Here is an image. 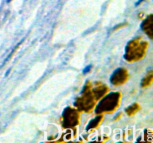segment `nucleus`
Instances as JSON below:
<instances>
[{"mask_svg":"<svg viewBox=\"0 0 153 143\" xmlns=\"http://www.w3.org/2000/svg\"><path fill=\"white\" fill-rule=\"evenodd\" d=\"M146 43H140L135 40L128 43L124 57L127 60H137L142 57L146 49Z\"/></svg>","mask_w":153,"mask_h":143,"instance_id":"obj_1","label":"nucleus"},{"mask_svg":"<svg viewBox=\"0 0 153 143\" xmlns=\"http://www.w3.org/2000/svg\"><path fill=\"white\" fill-rule=\"evenodd\" d=\"M120 99V94L117 92H112L103 98L96 108L97 113H101L102 112L112 111L117 106Z\"/></svg>","mask_w":153,"mask_h":143,"instance_id":"obj_2","label":"nucleus"},{"mask_svg":"<svg viewBox=\"0 0 153 143\" xmlns=\"http://www.w3.org/2000/svg\"><path fill=\"white\" fill-rule=\"evenodd\" d=\"M64 119L65 126H75L78 123L79 116L77 113L72 109H66L64 113Z\"/></svg>","mask_w":153,"mask_h":143,"instance_id":"obj_3","label":"nucleus"},{"mask_svg":"<svg viewBox=\"0 0 153 143\" xmlns=\"http://www.w3.org/2000/svg\"><path fill=\"white\" fill-rule=\"evenodd\" d=\"M128 74L127 72L123 69H118L114 72L113 74L111 76V82L114 85L122 84L126 80Z\"/></svg>","mask_w":153,"mask_h":143,"instance_id":"obj_4","label":"nucleus"},{"mask_svg":"<svg viewBox=\"0 0 153 143\" xmlns=\"http://www.w3.org/2000/svg\"><path fill=\"white\" fill-rule=\"evenodd\" d=\"M78 104H79V108L82 109V110H88V109L92 108L94 102H93L92 97L90 95L89 92H88L80 99L78 100Z\"/></svg>","mask_w":153,"mask_h":143,"instance_id":"obj_5","label":"nucleus"},{"mask_svg":"<svg viewBox=\"0 0 153 143\" xmlns=\"http://www.w3.org/2000/svg\"><path fill=\"white\" fill-rule=\"evenodd\" d=\"M141 28L150 38H152V16L150 15L141 24Z\"/></svg>","mask_w":153,"mask_h":143,"instance_id":"obj_6","label":"nucleus"},{"mask_svg":"<svg viewBox=\"0 0 153 143\" xmlns=\"http://www.w3.org/2000/svg\"><path fill=\"white\" fill-rule=\"evenodd\" d=\"M152 72H150L149 74H147V76H146V77H144V79H143V81H142L141 86H146V85H149V83L152 82Z\"/></svg>","mask_w":153,"mask_h":143,"instance_id":"obj_7","label":"nucleus"},{"mask_svg":"<svg viewBox=\"0 0 153 143\" xmlns=\"http://www.w3.org/2000/svg\"><path fill=\"white\" fill-rule=\"evenodd\" d=\"M100 119H101V117H97L96 119L91 120V122H89V124H88V127H87V130H89L91 129V128H94V127L97 126L99 124V122H100Z\"/></svg>","mask_w":153,"mask_h":143,"instance_id":"obj_8","label":"nucleus"},{"mask_svg":"<svg viewBox=\"0 0 153 143\" xmlns=\"http://www.w3.org/2000/svg\"><path fill=\"white\" fill-rule=\"evenodd\" d=\"M137 110H138V106H137V104H133V105L128 107V108H127L126 110V113H128V115H131L133 114V113H135Z\"/></svg>","mask_w":153,"mask_h":143,"instance_id":"obj_9","label":"nucleus"},{"mask_svg":"<svg viewBox=\"0 0 153 143\" xmlns=\"http://www.w3.org/2000/svg\"><path fill=\"white\" fill-rule=\"evenodd\" d=\"M91 67H92L91 66V65H89V66H88L85 67V68L83 69L84 74H86V73H88V72H90V70L91 69Z\"/></svg>","mask_w":153,"mask_h":143,"instance_id":"obj_10","label":"nucleus"},{"mask_svg":"<svg viewBox=\"0 0 153 143\" xmlns=\"http://www.w3.org/2000/svg\"><path fill=\"white\" fill-rule=\"evenodd\" d=\"M143 1V0H139L138 1H137V2H136L135 5H136V6H137V5H138V4H140V2H142V1Z\"/></svg>","mask_w":153,"mask_h":143,"instance_id":"obj_11","label":"nucleus"},{"mask_svg":"<svg viewBox=\"0 0 153 143\" xmlns=\"http://www.w3.org/2000/svg\"><path fill=\"white\" fill-rule=\"evenodd\" d=\"M10 1H11V0H7V2H10Z\"/></svg>","mask_w":153,"mask_h":143,"instance_id":"obj_12","label":"nucleus"}]
</instances>
